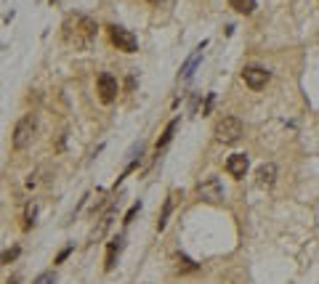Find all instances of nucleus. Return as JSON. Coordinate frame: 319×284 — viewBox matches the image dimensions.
<instances>
[{
    "label": "nucleus",
    "mask_w": 319,
    "mask_h": 284,
    "mask_svg": "<svg viewBox=\"0 0 319 284\" xmlns=\"http://www.w3.org/2000/svg\"><path fill=\"white\" fill-rule=\"evenodd\" d=\"M256 181L261 188H271L277 183V165L274 162H264V165H258L256 170Z\"/></svg>",
    "instance_id": "6e6552de"
},
{
    "label": "nucleus",
    "mask_w": 319,
    "mask_h": 284,
    "mask_svg": "<svg viewBox=\"0 0 319 284\" xmlns=\"http://www.w3.org/2000/svg\"><path fill=\"white\" fill-rule=\"evenodd\" d=\"M197 197L205 202H223V186L221 181L215 175H208V178H202L200 183H197Z\"/></svg>",
    "instance_id": "39448f33"
},
{
    "label": "nucleus",
    "mask_w": 319,
    "mask_h": 284,
    "mask_svg": "<svg viewBox=\"0 0 319 284\" xmlns=\"http://www.w3.org/2000/svg\"><path fill=\"white\" fill-rule=\"evenodd\" d=\"M69 252H72V247H64L59 255H56V263H64V260H67L69 258Z\"/></svg>",
    "instance_id": "412c9836"
},
{
    "label": "nucleus",
    "mask_w": 319,
    "mask_h": 284,
    "mask_svg": "<svg viewBox=\"0 0 319 284\" xmlns=\"http://www.w3.org/2000/svg\"><path fill=\"white\" fill-rule=\"evenodd\" d=\"M112 218H115V205H112L109 210L104 213V218L99 221V229H93V234H91V239H93V242H96V239H101V236L107 234V229L112 226Z\"/></svg>",
    "instance_id": "f8f14e48"
},
{
    "label": "nucleus",
    "mask_w": 319,
    "mask_h": 284,
    "mask_svg": "<svg viewBox=\"0 0 319 284\" xmlns=\"http://www.w3.org/2000/svg\"><path fill=\"white\" fill-rule=\"evenodd\" d=\"M8 284H16V281H8Z\"/></svg>",
    "instance_id": "b1692460"
},
{
    "label": "nucleus",
    "mask_w": 319,
    "mask_h": 284,
    "mask_svg": "<svg viewBox=\"0 0 319 284\" xmlns=\"http://www.w3.org/2000/svg\"><path fill=\"white\" fill-rule=\"evenodd\" d=\"M229 6L234 8L237 14H245V16H250L253 11H256V0H229Z\"/></svg>",
    "instance_id": "2eb2a0df"
},
{
    "label": "nucleus",
    "mask_w": 319,
    "mask_h": 284,
    "mask_svg": "<svg viewBox=\"0 0 319 284\" xmlns=\"http://www.w3.org/2000/svg\"><path fill=\"white\" fill-rule=\"evenodd\" d=\"M213 101H215V96H213V93H208V101H205V107H202V115H208V112H210Z\"/></svg>",
    "instance_id": "4be33fe9"
},
{
    "label": "nucleus",
    "mask_w": 319,
    "mask_h": 284,
    "mask_svg": "<svg viewBox=\"0 0 319 284\" xmlns=\"http://www.w3.org/2000/svg\"><path fill=\"white\" fill-rule=\"evenodd\" d=\"M96 88H99L101 104H112L117 99V93H120V82H117V77H112L109 72H101L99 80H96Z\"/></svg>",
    "instance_id": "423d86ee"
},
{
    "label": "nucleus",
    "mask_w": 319,
    "mask_h": 284,
    "mask_svg": "<svg viewBox=\"0 0 319 284\" xmlns=\"http://www.w3.org/2000/svg\"><path fill=\"white\" fill-rule=\"evenodd\" d=\"M213 133L221 144H234V141H240V136H242V120L234 117V115H223L215 122Z\"/></svg>",
    "instance_id": "7ed1b4c3"
},
{
    "label": "nucleus",
    "mask_w": 319,
    "mask_h": 284,
    "mask_svg": "<svg viewBox=\"0 0 319 284\" xmlns=\"http://www.w3.org/2000/svg\"><path fill=\"white\" fill-rule=\"evenodd\" d=\"M35 218H37V202H30L24 207V229H32Z\"/></svg>",
    "instance_id": "dca6fc26"
},
{
    "label": "nucleus",
    "mask_w": 319,
    "mask_h": 284,
    "mask_svg": "<svg viewBox=\"0 0 319 284\" xmlns=\"http://www.w3.org/2000/svg\"><path fill=\"white\" fill-rule=\"evenodd\" d=\"M205 45H208V43H200V45H197V51H194V53L189 56V59L184 61V67H181V80H189L192 74H194L197 64L202 61V51H205Z\"/></svg>",
    "instance_id": "9d476101"
},
{
    "label": "nucleus",
    "mask_w": 319,
    "mask_h": 284,
    "mask_svg": "<svg viewBox=\"0 0 319 284\" xmlns=\"http://www.w3.org/2000/svg\"><path fill=\"white\" fill-rule=\"evenodd\" d=\"M176 192H171L168 194V200H165V205H163V213H160V221H157V231H163L165 226H168V215H171V210H173V205H176Z\"/></svg>",
    "instance_id": "ddd939ff"
},
{
    "label": "nucleus",
    "mask_w": 319,
    "mask_h": 284,
    "mask_svg": "<svg viewBox=\"0 0 319 284\" xmlns=\"http://www.w3.org/2000/svg\"><path fill=\"white\" fill-rule=\"evenodd\" d=\"M109 40H112V45H115L117 51H123V53H136V51H138L136 35L130 32V30H125V27L112 24V27H109Z\"/></svg>",
    "instance_id": "20e7f679"
},
{
    "label": "nucleus",
    "mask_w": 319,
    "mask_h": 284,
    "mask_svg": "<svg viewBox=\"0 0 319 284\" xmlns=\"http://www.w3.org/2000/svg\"><path fill=\"white\" fill-rule=\"evenodd\" d=\"M35 136H37V117H35V115H24V117L14 125L11 146H14L16 151H24V149L35 141Z\"/></svg>",
    "instance_id": "f03ea898"
},
{
    "label": "nucleus",
    "mask_w": 319,
    "mask_h": 284,
    "mask_svg": "<svg viewBox=\"0 0 319 284\" xmlns=\"http://www.w3.org/2000/svg\"><path fill=\"white\" fill-rule=\"evenodd\" d=\"M242 80H245V85L250 90H261L266 88V82L271 80V74L264 69V67H256V64H250V67L242 69Z\"/></svg>",
    "instance_id": "0eeeda50"
},
{
    "label": "nucleus",
    "mask_w": 319,
    "mask_h": 284,
    "mask_svg": "<svg viewBox=\"0 0 319 284\" xmlns=\"http://www.w3.org/2000/svg\"><path fill=\"white\" fill-rule=\"evenodd\" d=\"M120 250H123V236H115V239L109 242V247H107V260H104V268L107 271H112L115 268V263H117V255H120Z\"/></svg>",
    "instance_id": "9b49d317"
},
{
    "label": "nucleus",
    "mask_w": 319,
    "mask_h": 284,
    "mask_svg": "<svg viewBox=\"0 0 319 284\" xmlns=\"http://www.w3.org/2000/svg\"><path fill=\"white\" fill-rule=\"evenodd\" d=\"M176 128H178V120H171V122H168V128L163 130V136H160V141H157V151H160V149H165V146L173 141Z\"/></svg>",
    "instance_id": "4468645a"
},
{
    "label": "nucleus",
    "mask_w": 319,
    "mask_h": 284,
    "mask_svg": "<svg viewBox=\"0 0 319 284\" xmlns=\"http://www.w3.org/2000/svg\"><path fill=\"white\" fill-rule=\"evenodd\" d=\"M96 32H99L96 22L86 14H69L61 24V35H64V40H67V45H72V48H77V51L91 48L93 40H96Z\"/></svg>",
    "instance_id": "f257e3e1"
},
{
    "label": "nucleus",
    "mask_w": 319,
    "mask_h": 284,
    "mask_svg": "<svg viewBox=\"0 0 319 284\" xmlns=\"http://www.w3.org/2000/svg\"><path fill=\"white\" fill-rule=\"evenodd\" d=\"M178 271H197V266L186 258V255H181V258H178Z\"/></svg>",
    "instance_id": "6ab92c4d"
},
{
    "label": "nucleus",
    "mask_w": 319,
    "mask_h": 284,
    "mask_svg": "<svg viewBox=\"0 0 319 284\" xmlns=\"http://www.w3.org/2000/svg\"><path fill=\"white\" fill-rule=\"evenodd\" d=\"M19 252H22V250H19V247H8L6 252H0V266H6V263H11V260H16V258H19Z\"/></svg>",
    "instance_id": "f3484780"
},
{
    "label": "nucleus",
    "mask_w": 319,
    "mask_h": 284,
    "mask_svg": "<svg viewBox=\"0 0 319 284\" xmlns=\"http://www.w3.org/2000/svg\"><path fill=\"white\" fill-rule=\"evenodd\" d=\"M248 157L245 154H231L229 159H226V173L231 175V178H245V173H248Z\"/></svg>",
    "instance_id": "1a4fd4ad"
},
{
    "label": "nucleus",
    "mask_w": 319,
    "mask_h": 284,
    "mask_svg": "<svg viewBox=\"0 0 319 284\" xmlns=\"http://www.w3.org/2000/svg\"><path fill=\"white\" fill-rule=\"evenodd\" d=\"M32 284H56V273H53V271H43Z\"/></svg>",
    "instance_id": "a211bd4d"
},
{
    "label": "nucleus",
    "mask_w": 319,
    "mask_h": 284,
    "mask_svg": "<svg viewBox=\"0 0 319 284\" xmlns=\"http://www.w3.org/2000/svg\"><path fill=\"white\" fill-rule=\"evenodd\" d=\"M138 213H141V202H136V205L125 213V221H123V223H125V226H128V223H133V218H136Z\"/></svg>",
    "instance_id": "aec40b11"
},
{
    "label": "nucleus",
    "mask_w": 319,
    "mask_h": 284,
    "mask_svg": "<svg viewBox=\"0 0 319 284\" xmlns=\"http://www.w3.org/2000/svg\"><path fill=\"white\" fill-rule=\"evenodd\" d=\"M149 3H152V6H160V3H163V0H149Z\"/></svg>",
    "instance_id": "5701e85b"
}]
</instances>
